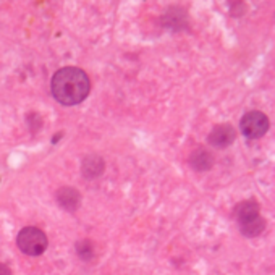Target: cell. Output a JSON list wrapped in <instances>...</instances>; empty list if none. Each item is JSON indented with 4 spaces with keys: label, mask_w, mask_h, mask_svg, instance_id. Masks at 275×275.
I'll use <instances>...</instances> for the list:
<instances>
[{
    "label": "cell",
    "mask_w": 275,
    "mask_h": 275,
    "mask_svg": "<svg viewBox=\"0 0 275 275\" xmlns=\"http://www.w3.org/2000/svg\"><path fill=\"white\" fill-rule=\"evenodd\" d=\"M0 275H12L10 267H8V265H5V264H2V262H0Z\"/></svg>",
    "instance_id": "obj_11"
},
{
    "label": "cell",
    "mask_w": 275,
    "mask_h": 275,
    "mask_svg": "<svg viewBox=\"0 0 275 275\" xmlns=\"http://www.w3.org/2000/svg\"><path fill=\"white\" fill-rule=\"evenodd\" d=\"M104 172V161L97 156H89L83 161V175L86 178H97Z\"/></svg>",
    "instance_id": "obj_7"
},
{
    "label": "cell",
    "mask_w": 275,
    "mask_h": 275,
    "mask_svg": "<svg viewBox=\"0 0 275 275\" xmlns=\"http://www.w3.org/2000/svg\"><path fill=\"white\" fill-rule=\"evenodd\" d=\"M236 217L239 224H245V222H250L259 217V206L254 201H245L238 206L236 209Z\"/></svg>",
    "instance_id": "obj_8"
},
{
    "label": "cell",
    "mask_w": 275,
    "mask_h": 275,
    "mask_svg": "<svg viewBox=\"0 0 275 275\" xmlns=\"http://www.w3.org/2000/svg\"><path fill=\"white\" fill-rule=\"evenodd\" d=\"M264 228H265V222H264V219L261 216L257 217V219H254V220L245 222V224H239V230H241V233L245 236H248V238L261 235L264 232Z\"/></svg>",
    "instance_id": "obj_9"
},
{
    "label": "cell",
    "mask_w": 275,
    "mask_h": 275,
    "mask_svg": "<svg viewBox=\"0 0 275 275\" xmlns=\"http://www.w3.org/2000/svg\"><path fill=\"white\" fill-rule=\"evenodd\" d=\"M57 201L64 209L76 210L79 206V201H81V196H79V193L73 188H62L57 191Z\"/></svg>",
    "instance_id": "obj_5"
},
{
    "label": "cell",
    "mask_w": 275,
    "mask_h": 275,
    "mask_svg": "<svg viewBox=\"0 0 275 275\" xmlns=\"http://www.w3.org/2000/svg\"><path fill=\"white\" fill-rule=\"evenodd\" d=\"M18 243L20 251L28 254V256H41L44 251L47 250V236L42 230L36 227H26L18 233Z\"/></svg>",
    "instance_id": "obj_2"
},
{
    "label": "cell",
    "mask_w": 275,
    "mask_h": 275,
    "mask_svg": "<svg viewBox=\"0 0 275 275\" xmlns=\"http://www.w3.org/2000/svg\"><path fill=\"white\" fill-rule=\"evenodd\" d=\"M83 245L84 246H81V245H78V254L83 257V259H86V261H89L91 257H93V248L89 246V243L87 241H83Z\"/></svg>",
    "instance_id": "obj_10"
},
{
    "label": "cell",
    "mask_w": 275,
    "mask_h": 275,
    "mask_svg": "<svg viewBox=\"0 0 275 275\" xmlns=\"http://www.w3.org/2000/svg\"><path fill=\"white\" fill-rule=\"evenodd\" d=\"M89 78L81 68L65 67L52 78V94L62 105H76L89 94Z\"/></svg>",
    "instance_id": "obj_1"
},
{
    "label": "cell",
    "mask_w": 275,
    "mask_h": 275,
    "mask_svg": "<svg viewBox=\"0 0 275 275\" xmlns=\"http://www.w3.org/2000/svg\"><path fill=\"white\" fill-rule=\"evenodd\" d=\"M269 130V118L262 112H248L241 118V133L250 139L264 136Z\"/></svg>",
    "instance_id": "obj_3"
},
{
    "label": "cell",
    "mask_w": 275,
    "mask_h": 275,
    "mask_svg": "<svg viewBox=\"0 0 275 275\" xmlns=\"http://www.w3.org/2000/svg\"><path fill=\"white\" fill-rule=\"evenodd\" d=\"M235 138H236V133L232 125H219L212 130V133L209 135V143L219 149H224L232 144Z\"/></svg>",
    "instance_id": "obj_4"
},
{
    "label": "cell",
    "mask_w": 275,
    "mask_h": 275,
    "mask_svg": "<svg viewBox=\"0 0 275 275\" xmlns=\"http://www.w3.org/2000/svg\"><path fill=\"white\" fill-rule=\"evenodd\" d=\"M190 164H191V167L194 168V170L206 172L212 167V164H214V159H212V154L207 152L206 149H198V150H194V152H193V156L190 159Z\"/></svg>",
    "instance_id": "obj_6"
}]
</instances>
